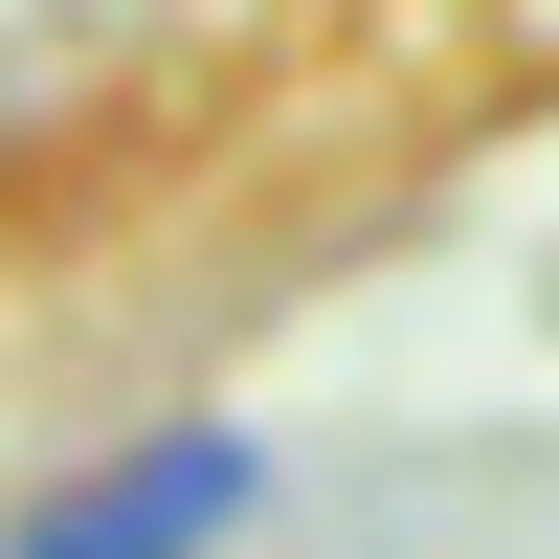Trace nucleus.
I'll use <instances>...</instances> for the list:
<instances>
[{"label":"nucleus","instance_id":"nucleus-1","mask_svg":"<svg viewBox=\"0 0 559 559\" xmlns=\"http://www.w3.org/2000/svg\"><path fill=\"white\" fill-rule=\"evenodd\" d=\"M224 515H247V448H224V426H157L134 471H90L23 559H224Z\"/></svg>","mask_w":559,"mask_h":559}]
</instances>
